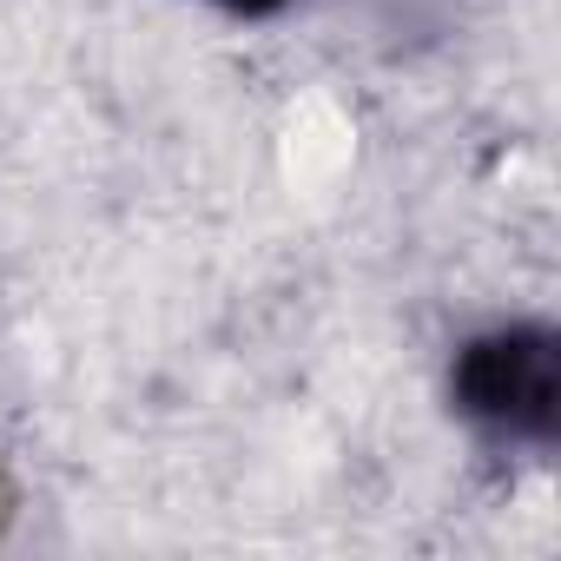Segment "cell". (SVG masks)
Masks as SVG:
<instances>
[{
	"instance_id": "6da1fadb",
	"label": "cell",
	"mask_w": 561,
	"mask_h": 561,
	"mask_svg": "<svg viewBox=\"0 0 561 561\" xmlns=\"http://www.w3.org/2000/svg\"><path fill=\"white\" fill-rule=\"evenodd\" d=\"M456 410L508 443H548L561 416V351L541 324H502L456 357Z\"/></svg>"
},
{
	"instance_id": "7a4b0ae2",
	"label": "cell",
	"mask_w": 561,
	"mask_h": 561,
	"mask_svg": "<svg viewBox=\"0 0 561 561\" xmlns=\"http://www.w3.org/2000/svg\"><path fill=\"white\" fill-rule=\"evenodd\" d=\"M211 8H225V14H277V8H291V0H211Z\"/></svg>"
}]
</instances>
